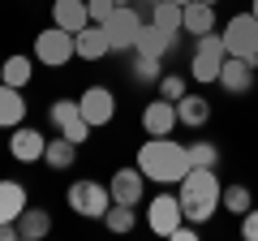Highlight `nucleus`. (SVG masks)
<instances>
[{
	"mask_svg": "<svg viewBox=\"0 0 258 241\" xmlns=\"http://www.w3.org/2000/svg\"><path fill=\"white\" fill-rule=\"evenodd\" d=\"M138 168L147 181H155V186H172V181H181L185 172H189V147H181V142H172V134H164V138H151L138 147Z\"/></svg>",
	"mask_w": 258,
	"mask_h": 241,
	"instance_id": "1",
	"label": "nucleus"
},
{
	"mask_svg": "<svg viewBox=\"0 0 258 241\" xmlns=\"http://www.w3.org/2000/svg\"><path fill=\"white\" fill-rule=\"evenodd\" d=\"M220 176H215V168H189V172L181 176V211L189 224H207L215 211H224L220 207Z\"/></svg>",
	"mask_w": 258,
	"mask_h": 241,
	"instance_id": "2",
	"label": "nucleus"
},
{
	"mask_svg": "<svg viewBox=\"0 0 258 241\" xmlns=\"http://www.w3.org/2000/svg\"><path fill=\"white\" fill-rule=\"evenodd\" d=\"M224 61H228L224 35H215V30H211V35H198V43H194V61H189V78H194V82H203V86L220 82Z\"/></svg>",
	"mask_w": 258,
	"mask_h": 241,
	"instance_id": "3",
	"label": "nucleus"
},
{
	"mask_svg": "<svg viewBox=\"0 0 258 241\" xmlns=\"http://www.w3.org/2000/svg\"><path fill=\"white\" fill-rule=\"evenodd\" d=\"M64 203H69L74 215H82V220H103L108 207H112V190L103 181H74V186L64 190Z\"/></svg>",
	"mask_w": 258,
	"mask_h": 241,
	"instance_id": "4",
	"label": "nucleus"
},
{
	"mask_svg": "<svg viewBox=\"0 0 258 241\" xmlns=\"http://www.w3.org/2000/svg\"><path fill=\"white\" fill-rule=\"evenodd\" d=\"M220 35H224L228 56H241V61L258 65V18H254V13H237V18H228V26H224Z\"/></svg>",
	"mask_w": 258,
	"mask_h": 241,
	"instance_id": "5",
	"label": "nucleus"
},
{
	"mask_svg": "<svg viewBox=\"0 0 258 241\" xmlns=\"http://www.w3.org/2000/svg\"><path fill=\"white\" fill-rule=\"evenodd\" d=\"M39 61V65H52V69H60V65H69L78 56V39L69 35V30H60V26H47V30H39L35 35V52H30Z\"/></svg>",
	"mask_w": 258,
	"mask_h": 241,
	"instance_id": "6",
	"label": "nucleus"
},
{
	"mask_svg": "<svg viewBox=\"0 0 258 241\" xmlns=\"http://www.w3.org/2000/svg\"><path fill=\"white\" fill-rule=\"evenodd\" d=\"M103 30H108V39H112V52H134L138 30H142V13L134 9V5H116L112 18L103 22Z\"/></svg>",
	"mask_w": 258,
	"mask_h": 241,
	"instance_id": "7",
	"label": "nucleus"
},
{
	"mask_svg": "<svg viewBox=\"0 0 258 241\" xmlns=\"http://www.w3.org/2000/svg\"><path fill=\"white\" fill-rule=\"evenodd\" d=\"M181 220H185L181 194H155V198L147 203V228L155 232V237H172Z\"/></svg>",
	"mask_w": 258,
	"mask_h": 241,
	"instance_id": "8",
	"label": "nucleus"
},
{
	"mask_svg": "<svg viewBox=\"0 0 258 241\" xmlns=\"http://www.w3.org/2000/svg\"><path fill=\"white\" fill-rule=\"evenodd\" d=\"M78 108L91 120V130H99V125H112V116H116V95H112V86H86L78 95Z\"/></svg>",
	"mask_w": 258,
	"mask_h": 241,
	"instance_id": "9",
	"label": "nucleus"
},
{
	"mask_svg": "<svg viewBox=\"0 0 258 241\" xmlns=\"http://www.w3.org/2000/svg\"><path fill=\"white\" fill-rule=\"evenodd\" d=\"M112 203H125V207H138L142 194H147V176H142V168H116L112 172Z\"/></svg>",
	"mask_w": 258,
	"mask_h": 241,
	"instance_id": "10",
	"label": "nucleus"
},
{
	"mask_svg": "<svg viewBox=\"0 0 258 241\" xmlns=\"http://www.w3.org/2000/svg\"><path fill=\"white\" fill-rule=\"evenodd\" d=\"M43 151H47V138L39 130H26V125L9 130V155L18 164H35V159H43Z\"/></svg>",
	"mask_w": 258,
	"mask_h": 241,
	"instance_id": "11",
	"label": "nucleus"
},
{
	"mask_svg": "<svg viewBox=\"0 0 258 241\" xmlns=\"http://www.w3.org/2000/svg\"><path fill=\"white\" fill-rule=\"evenodd\" d=\"M181 120H176V103L168 99H151L147 108H142V130L151 134V138H164V134H172Z\"/></svg>",
	"mask_w": 258,
	"mask_h": 241,
	"instance_id": "12",
	"label": "nucleus"
},
{
	"mask_svg": "<svg viewBox=\"0 0 258 241\" xmlns=\"http://www.w3.org/2000/svg\"><path fill=\"white\" fill-rule=\"evenodd\" d=\"M254 69H258V65H249V61H241V56H228L224 69H220V86H224L228 95L254 91Z\"/></svg>",
	"mask_w": 258,
	"mask_h": 241,
	"instance_id": "13",
	"label": "nucleus"
},
{
	"mask_svg": "<svg viewBox=\"0 0 258 241\" xmlns=\"http://www.w3.org/2000/svg\"><path fill=\"white\" fill-rule=\"evenodd\" d=\"M172 43H176V30H164V26H155V22H142L134 52H142V56H159V61H164Z\"/></svg>",
	"mask_w": 258,
	"mask_h": 241,
	"instance_id": "14",
	"label": "nucleus"
},
{
	"mask_svg": "<svg viewBox=\"0 0 258 241\" xmlns=\"http://www.w3.org/2000/svg\"><path fill=\"white\" fill-rule=\"evenodd\" d=\"M52 26L69 30V35H78L82 26H91V9H86V0H56V5H52Z\"/></svg>",
	"mask_w": 258,
	"mask_h": 241,
	"instance_id": "15",
	"label": "nucleus"
},
{
	"mask_svg": "<svg viewBox=\"0 0 258 241\" xmlns=\"http://www.w3.org/2000/svg\"><path fill=\"white\" fill-rule=\"evenodd\" d=\"M181 30L185 35H211L215 30V5H203V0H189V5H181Z\"/></svg>",
	"mask_w": 258,
	"mask_h": 241,
	"instance_id": "16",
	"label": "nucleus"
},
{
	"mask_svg": "<svg viewBox=\"0 0 258 241\" xmlns=\"http://www.w3.org/2000/svg\"><path fill=\"white\" fill-rule=\"evenodd\" d=\"M74 39H78V56H82V61H103V56L112 52V39H108V30H103L99 22L82 26Z\"/></svg>",
	"mask_w": 258,
	"mask_h": 241,
	"instance_id": "17",
	"label": "nucleus"
},
{
	"mask_svg": "<svg viewBox=\"0 0 258 241\" xmlns=\"http://www.w3.org/2000/svg\"><path fill=\"white\" fill-rule=\"evenodd\" d=\"M26 120V99H22L18 86L0 82V130H18Z\"/></svg>",
	"mask_w": 258,
	"mask_h": 241,
	"instance_id": "18",
	"label": "nucleus"
},
{
	"mask_svg": "<svg viewBox=\"0 0 258 241\" xmlns=\"http://www.w3.org/2000/svg\"><path fill=\"white\" fill-rule=\"evenodd\" d=\"M176 120H181L185 130H203L207 120H211V99L207 95H185L176 103Z\"/></svg>",
	"mask_w": 258,
	"mask_h": 241,
	"instance_id": "19",
	"label": "nucleus"
},
{
	"mask_svg": "<svg viewBox=\"0 0 258 241\" xmlns=\"http://www.w3.org/2000/svg\"><path fill=\"white\" fill-rule=\"evenodd\" d=\"M26 207H30L26 186H18V181H0V224H13Z\"/></svg>",
	"mask_w": 258,
	"mask_h": 241,
	"instance_id": "20",
	"label": "nucleus"
},
{
	"mask_svg": "<svg viewBox=\"0 0 258 241\" xmlns=\"http://www.w3.org/2000/svg\"><path fill=\"white\" fill-rule=\"evenodd\" d=\"M18 232H22V241H43L47 232H52V215H47L43 207H26V211L18 215Z\"/></svg>",
	"mask_w": 258,
	"mask_h": 241,
	"instance_id": "21",
	"label": "nucleus"
},
{
	"mask_svg": "<svg viewBox=\"0 0 258 241\" xmlns=\"http://www.w3.org/2000/svg\"><path fill=\"white\" fill-rule=\"evenodd\" d=\"M74 159H78V142H69L64 134H60V138H52V142H47V151H43V164L56 168V172H64Z\"/></svg>",
	"mask_w": 258,
	"mask_h": 241,
	"instance_id": "22",
	"label": "nucleus"
},
{
	"mask_svg": "<svg viewBox=\"0 0 258 241\" xmlns=\"http://www.w3.org/2000/svg\"><path fill=\"white\" fill-rule=\"evenodd\" d=\"M0 69H5V82L22 91V86L35 78V56H22L18 52V56H9V61H0Z\"/></svg>",
	"mask_w": 258,
	"mask_h": 241,
	"instance_id": "23",
	"label": "nucleus"
},
{
	"mask_svg": "<svg viewBox=\"0 0 258 241\" xmlns=\"http://www.w3.org/2000/svg\"><path fill=\"white\" fill-rule=\"evenodd\" d=\"M220 207H224V211H232V215L241 220V215H245L249 207H254V190H249V186H224Z\"/></svg>",
	"mask_w": 258,
	"mask_h": 241,
	"instance_id": "24",
	"label": "nucleus"
},
{
	"mask_svg": "<svg viewBox=\"0 0 258 241\" xmlns=\"http://www.w3.org/2000/svg\"><path fill=\"white\" fill-rule=\"evenodd\" d=\"M147 22H155V26L176 30V35H181V5H172V0H159L155 9H151V18H147Z\"/></svg>",
	"mask_w": 258,
	"mask_h": 241,
	"instance_id": "25",
	"label": "nucleus"
},
{
	"mask_svg": "<svg viewBox=\"0 0 258 241\" xmlns=\"http://www.w3.org/2000/svg\"><path fill=\"white\" fill-rule=\"evenodd\" d=\"M103 224H108L112 232H134L138 215H134V207H125V203H112V207H108V215H103Z\"/></svg>",
	"mask_w": 258,
	"mask_h": 241,
	"instance_id": "26",
	"label": "nucleus"
},
{
	"mask_svg": "<svg viewBox=\"0 0 258 241\" xmlns=\"http://www.w3.org/2000/svg\"><path fill=\"white\" fill-rule=\"evenodd\" d=\"M189 164L194 168H220V147L215 142H189Z\"/></svg>",
	"mask_w": 258,
	"mask_h": 241,
	"instance_id": "27",
	"label": "nucleus"
},
{
	"mask_svg": "<svg viewBox=\"0 0 258 241\" xmlns=\"http://www.w3.org/2000/svg\"><path fill=\"white\" fill-rule=\"evenodd\" d=\"M185 95H189V86H185V78H181V74H164V78H159V99L181 103Z\"/></svg>",
	"mask_w": 258,
	"mask_h": 241,
	"instance_id": "28",
	"label": "nucleus"
},
{
	"mask_svg": "<svg viewBox=\"0 0 258 241\" xmlns=\"http://www.w3.org/2000/svg\"><path fill=\"white\" fill-rule=\"evenodd\" d=\"M164 78V69H159V56H142L134 61V82H159Z\"/></svg>",
	"mask_w": 258,
	"mask_h": 241,
	"instance_id": "29",
	"label": "nucleus"
},
{
	"mask_svg": "<svg viewBox=\"0 0 258 241\" xmlns=\"http://www.w3.org/2000/svg\"><path fill=\"white\" fill-rule=\"evenodd\" d=\"M60 134H64V138H69V142H78V147H82V142L91 138V120H86L82 112H78L74 120H64V125H60Z\"/></svg>",
	"mask_w": 258,
	"mask_h": 241,
	"instance_id": "30",
	"label": "nucleus"
},
{
	"mask_svg": "<svg viewBox=\"0 0 258 241\" xmlns=\"http://www.w3.org/2000/svg\"><path fill=\"white\" fill-rule=\"evenodd\" d=\"M78 112H82V108H78V99H56L52 108H47V116H52V125H56V130H60L64 120H74Z\"/></svg>",
	"mask_w": 258,
	"mask_h": 241,
	"instance_id": "31",
	"label": "nucleus"
},
{
	"mask_svg": "<svg viewBox=\"0 0 258 241\" xmlns=\"http://www.w3.org/2000/svg\"><path fill=\"white\" fill-rule=\"evenodd\" d=\"M86 9H91V22H108L112 18V9H116V0H86Z\"/></svg>",
	"mask_w": 258,
	"mask_h": 241,
	"instance_id": "32",
	"label": "nucleus"
},
{
	"mask_svg": "<svg viewBox=\"0 0 258 241\" xmlns=\"http://www.w3.org/2000/svg\"><path fill=\"white\" fill-rule=\"evenodd\" d=\"M241 237H245V241H258V207H249V211L241 215Z\"/></svg>",
	"mask_w": 258,
	"mask_h": 241,
	"instance_id": "33",
	"label": "nucleus"
},
{
	"mask_svg": "<svg viewBox=\"0 0 258 241\" xmlns=\"http://www.w3.org/2000/svg\"><path fill=\"white\" fill-rule=\"evenodd\" d=\"M172 241H198V224L181 220V224H176V232H172Z\"/></svg>",
	"mask_w": 258,
	"mask_h": 241,
	"instance_id": "34",
	"label": "nucleus"
},
{
	"mask_svg": "<svg viewBox=\"0 0 258 241\" xmlns=\"http://www.w3.org/2000/svg\"><path fill=\"white\" fill-rule=\"evenodd\" d=\"M0 241H22V232H18V220H13V224H0Z\"/></svg>",
	"mask_w": 258,
	"mask_h": 241,
	"instance_id": "35",
	"label": "nucleus"
},
{
	"mask_svg": "<svg viewBox=\"0 0 258 241\" xmlns=\"http://www.w3.org/2000/svg\"><path fill=\"white\" fill-rule=\"evenodd\" d=\"M134 5H142V9H147V18H151V9H155L159 0H134Z\"/></svg>",
	"mask_w": 258,
	"mask_h": 241,
	"instance_id": "36",
	"label": "nucleus"
},
{
	"mask_svg": "<svg viewBox=\"0 0 258 241\" xmlns=\"http://www.w3.org/2000/svg\"><path fill=\"white\" fill-rule=\"evenodd\" d=\"M249 13H254V18H258V0H254V5H249Z\"/></svg>",
	"mask_w": 258,
	"mask_h": 241,
	"instance_id": "37",
	"label": "nucleus"
},
{
	"mask_svg": "<svg viewBox=\"0 0 258 241\" xmlns=\"http://www.w3.org/2000/svg\"><path fill=\"white\" fill-rule=\"evenodd\" d=\"M203 5H220V0H203Z\"/></svg>",
	"mask_w": 258,
	"mask_h": 241,
	"instance_id": "38",
	"label": "nucleus"
},
{
	"mask_svg": "<svg viewBox=\"0 0 258 241\" xmlns=\"http://www.w3.org/2000/svg\"><path fill=\"white\" fill-rule=\"evenodd\" d=\"M116 5H134V0H116Z\"/></svg>",
	"mask_w": 258,
	"mask_h": 241,
	"instance_id": "39",
	"label": "nucleus"
},
{
	"mask_svg": "<svg viewBox=\"0 0 258 241\" xmlns=\"http://www.w3.org/2000/svg\"><path fill=\"white\" fill-rule=\"evenodd\" d=\"M172 5H189V0H172Z\"/></svg>",
	"mask_w": 258,
	"mask_h": 241,
	"instance_id": "40",
	"label": "nucleus"
},
{
	"mask_svg": "<svg viewBox=\"0 0 258 241\" xmlns=\"http://www.w3.org/2000/svg\"><path fill=\"white\" fill-rule=\"evenodd\" d=\"M0 82H5V69H0Z\"/></svg>",
	"mask_w": 258,
	"mask_h": 241,
	"instance_id": "41",
	"label": "nucleus"
}]
</instances>
